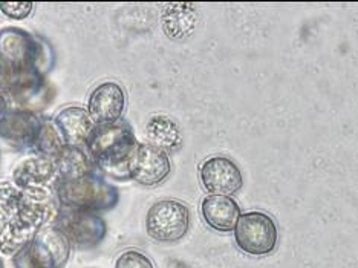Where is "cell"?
<instances>
[{
    "mask_svg": "<svg viewBox=\"0 0 358 268\" xmlns=\"http://www.w3.org/2000/svg\"><path fill=\"white\" fill-rule=\"evenodd\" d=\"M19 199L20 189L13 181H0V230L14 223Z\"/></svg>",
    "mask_w": 358,
    "mask_h": 268,
    "instance_id": "obj_20",
    "label": "cell"
},
{
    "mask_svg": "<svg viewBox=\"0 0 358 268\" xmlns=\"http://www.w3.org/2000/svg\"><path fill=\"white\" fill-rule=\"evenodd\" d=\"M138 146L134 129L126 121L96 126L89 138L86 152L101 174L112 180H130V161Z\"/></svg>",
    "mask_w": 358,
    "mask_h": 268,
    "instance_id": "obj_1",
    "label": "cell"
},
{
    "mask_svg": "<svg viewBox=\"0 0 358 268\" xmlns=\"http://www.w3.org/2000/svg\"><path fill=\"white\" fill-rule=\"evenodd\" d=\"M43 120L29 109H8L0 120V140L15 149H34Z\"/></svg>",
    "mask_w": 358,
    "mask_h": 268,
    "instance_id": "obj_8",
    "label": "cell"
},
{
    "mask_svg": "<svg viewBox=\"0 0 358 268\" xmlns=\"http://www.w3.org/2000/svg\"><path fill=\"white\" fill-rule=\"evenodd\" d=\"M5 91L8 95H11L14 101L29 106V111H32V103L38 100L40 95H43L46 91L45 76L36 69L10 72Z\"/></svg>",
    "mask_w": 358,
    "mask_h": 268,
    "instance_id": "obj_15",
    "label": "cell"
},
{
    "mask_svg": "<svg viewBox=\"0 0 358 268\" xmlns=\"http://www.w3.org/2000/svg\"><path fill=\"white\" fill-rule=\"evenodd\" d=\"M233 232L236 246L250 256L270 255L279 242L278 224L264 212H247L241 215Z\"/></svg>",
    "mask_w": 358,
    "mask_h": 268,
    "instance_id": "obj_5",
    "label": "cell"
},
{
    "mask_svg": "<svg viewBox=\"0 0 358 268\" xmlns=\"http://www.w3.org/2000/svg\"><path fill=\"white\" fill-rule=\"evenodd\" d=\"M115 268H155L150 259L141 251H123L115 261Z\"/></svg>",
    "mask_w": 358,
    "mask_h": 268,
    "instance_id": "obj_21",
    "label": "cell"
},
{
    "mask_svg": "<svg viewBox=\"0 0 358 268\" xmlns=\"http://www.w3.org/2000/svg\"><path fill=\"white\" fill-rule=\"evenodd\" d=\"M0 62L8 72L36 69L46 76L54 68L55 54L43 37L8 27L0 29Z\"/></svg>",
    "mask_w": 358,
    "mask_h": 268,
    "instance_id": "obj_2",
    "label": "cell"
},
{
    "mask_svg": "<svg viewBox=\"0 0 358 268\" xmlns=\"http://www.w3.org/2000/svg\"><path fill=\"white\" fill-rule=\"evenodd\" d=\"M170 172H172V162H170L169 153L149 143H138L132 161H130V180L145 188H152L164 181Z\"/></svg>",
    "mask_w": 358,
    "mask_h": 268,
    "instance_id": "obj_11",
    "label": "cell"
},
{
    "mask_svg": "<svg viewBox=\"0 0 358 268\" xmlns=\"http://www.w3.org/2000/svg\"><path fill=\"white\" fill-rule=\"evenodd\" d=\"M34 10V3L31 2H0V11L8 19L23 20L29 17Z\"/></svg>",
    "mask_w": 358,
    "mask_h": 268,
    "instance_id": "obj_22",
    "label": "cell"
},
{
    "mask_svg": "<svg viewBox=\"0 0 358 268\" xmlns=\"http://www.w3.org/2000/svg\"><path fill=\"white\" fill-rule=\"evenodd\" d=\"M198 13L192 3H170L162 13V29L172 40H184L196 28Z\"/></svg>",
    "mask_w": 358,
    "mask_h": 268,
    "instance_id": "obj_16",
    "label": "cell"
},
{
    "mask_svg": "<svg viewBox=\"0 0 358 268\" xmlns=\"http://www.w3.org/2000/svg\"><path fill=\"white\" fill-rule=\"evenodd\" d=\"M199 178L202 188L210 195H219V197L234 195L243 184L241 167L231 158L224 155H215L202 161Z\"/></svg>",
    "mask_w": 358,
    "mask_h": 268,
    "instance_id": "obj_9",
    "label": "cell"
},
{
    "mask_svg": "<svg viewBox=\"0 0 358 268\" xmlns=\"http://www.w3.org/2000/svg\"><path fill=\"white\" fill-rule=\"evenodd\" d=\"M52 121L64 144L80 149H86L89 138L92 136L96 127L87 109L81 106L63 108Z\"/></svg>",
    "mask_w": 358,
    "mask_h": 268,
    "instance_id": "obj_13",
    "label": "cell"
},
{
    "mask_svg": "<svg viewBox=\"0 0 358 268\" xmlns=\"http://www.w3.org/2000/svg\"><path fill=\"white\" fill-rule=\"evenodd\" d=\"M0 268H5V264H3V259L0 258Z\"/></svg>",
    "mask_w": 358,
    "mask_h": 268,
    "instance_id": "obj_25",
    "label": "cell"
},
{
    "mask_svg": "<svg viewBox=\"0 0 358 268\" xmlns=\"http://www.w3.org/2000/svg\"><path fill=\"white\" fill-rule=\"evenodd\" d=\"M201 215L206 224L216 232H233L239 221L241 207L231 197L208 195L201 202Z\"/></svg>",
    "mask_w": 358,
    "mask_h": 268,
    "instance_id": "obj_14",
    "label": "cell"
},
{
    "mask_svg": "<svg viewBox=\"0 0 358 268\" xmlns=\"http://www.w3.org/2000/svg\"><path fill=\"white\" fill-rule=\"evenodd\" d=\"M71 244L55 225L38 230L13 256L14 268H64L71 256Z\"/></svg>",
    "mask_w": 358,
    "mask_h": 268,
    "instance_id": "obj_4",
    "label": "cell"
},
{
    "mask_svg": "<svg viewBox=\"0 0 358 268\" xmlns=\"http://www.w3.org/2000/svg\"><path fill=\"white\" fill-rule=\"evenodd\" d=\"M13 183L20 190H52L60 183V174L55 160L34 155L22 160L14 167Z\"/></svg>",
    "mask_w": 358,
    "mask_h": 268,
    "instance_id": "obj_12",
    "label": "cell"
},
{
    "mask_svg": "<svg viewBox=\"0 0 358 268\" xmlns=\"http://www.w3.org/2000/svg\"><path fill=\"white\" fill-rule=\"evenodd\" d=\"M8 111V103H6V99L5 97L0 94V120H2L3 113Z\"/></svg>",
    "mask_w": 358,
    "mask_h": 268,
    "instance_id": "obj_24",
    "label": "cell"
},
{
    "mask_svg": "<svg viewBox=\"0 0 358 268\" xmlns=\"http://www.w3.org/2000/svg\"><path fill=\"white\" fill-rule=\"evenodd\" d=\"M55 197L60 207L100 213L118 204L120 192L101 174H94L78 180L60 181L55 188Z\"/></svg>",
    "mask_w": 358,
    "mask_h": 268,
    "instance_id": "obj_3",
    "label": "cell"
},
{
    "mask_svg": "<svg viewBox=\"0 0 358 268\" xmlns=\"http://www.w3.org/2000/svg\"><path fill=\"white\" fill-rule=\"evenodd\" d=\"M64 146H66V144H64L60 132L57 131L54 121L52 120H43L42 131H40L37 143L34 146L36 155L55 158L62 152Z\"/></svg>",
    "mask_w": 358,
    "mask_h": 268,
    "instance_id": "obj_19",
    "label": "cell"
},
{
    "mask_svg": "<svg viewBox=\"0 0 358 268\" xmlns=\"http://www.w3.org/2000/svg\"><path fill=\"white\" fill-rule=\"evenodd\" d=\"M145 135L149 144L166 153L178 150L182 144V134L178 123L167 115H153L145 126Z\"/></svg>",
    "mask_w": 358,
    "mask_h": 268,
    "instance_id": "obj_18",
    "label": "cell"
},
{
    "mask_svg": "<svg viewBox=\"0 0 358 268\" xmlns=\"http://www.w3.org/2000/svg\"><path fill=\"white\" fill-rule=\"evenodd\" d=\"M126 92L117 81H104L89 95L87 112L95 126L115 125L126 111Z\"/></svg>",
    "mask_w": 358,
    "mask_h": 268,
    "instance_id": "obj_10",
    "label": "cell"
},
{
    "mask_svg": "<svg viewBox=\"0 0 358 268\" xmlns=\"http://www.w3.org/2000/svg\"><path fill=\"white\" fill-rule=\"evenodd\" d=\"M190 229V210L178 199H161L145 215V232L153 241L178 242Z\"/></svg>",
    "mask_w": 358,
    "mask_h": 268,
    "instance_id": "obj_7",
    "label": "cell"
},
{
    "mask_svg": "<svg viewBox=\"0 0 358 268\" xmlns=\"http://www.w3.org/2000/svg\"><path fill=\"white\" fill-rule=\"evenodd\" d=\"M52 225L66 237L71 247L77 250L100 246L108 234V224L101 216L76 209L60 207Z\"/></svg>",
    "mask_w": 358,
    "mask_h": 268,
    "instance_id": "obj_6",
    "label": "cell"
},
{
    "mask_svg": "<svg viewBox=\"0 0 358 268\" xmlns=\"http://www.w3.org/2000/svg\"><path fill=\"white\" fill-rule=\"evenodd\" d=\"M8 77H10V72H8V69L3 66L2 62H0V91H5Z\"/></svg>",
    "mask_w": 358,
    "mask_h": 268,
    "instance_id": "obj_23",
    "label": "cell"
},
{
    "mask_svg": "<svg viewBox=\"0 0 358 268\" xmlns=\"http://www.w3.org/2000/svg\"><path fill=\"white\" fill-rule=\"evenodd\" d=\"M57 169L60 174V181L68 180H78L87 175L101 174L96 169L95 162L87 155L86 149L80 148H71V146H64L62 152L55 158Z\"/></svg>",
    "mask_w": 358,
    "mask_h": 268,
    "instance_id": "obj_17",
    "label": "cell"
}]
</instances>
